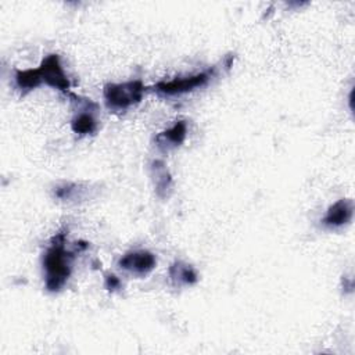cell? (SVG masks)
<instances>
[{"label": "cell", "instance_id": "6da1fadb", "mask_svg": "<svg viewBox=\"0 0 355 355\" xmlns=\"http://www.w3.org/2000/svg\"><path fill=\"white\" fill-rule=\"evenodd\" d=\"M73 254L65 250V233L60 232L51 240L43 257L46 272V288L51 293L60 291L71 275V261Z\"/></svg>", "mask_w": 355, "mask_h": 355}, {"label": "cell", "instance_id": "7a4b0ae2", "mask_svg": "<svg viewBox=\"0 0 355 355\" xmlns=\"http://www.w3.org/2000/svg\"><path fill=\"white\" fill-rule=\"evenodd\" d=\"M144 90L146 87L140 80L108 83L104 86V100L110 110L126 111L132 105L141 101Z\"/></svg>", "mask_w": 355, "mask_h": 355}, {"label": "cell", "instance_id": "3957f363", "mask_svg": "<svg viewBox=\"0 0 355 355\" xmlns=\"http://www.w3.org/2000/svg\"><path fill=\"white\" fill-rule=\"evenodd\" d=\"M214 68L204 71V72H198L190 76H184V78H175L172 80L168 82H158L154 87L159 94L164 96H179L187 92H191L197 87H201L204 85L208 83V80L212 78L214 75Z\"/></svg>", "mask_w": 355, "mask_h": 355}, {"label": "cell", "instance_id": "277c9868", "mask_svg": "<svg viewBox=\"0 0 355 355\" xmlns=\"http://www.w3.org/2000/svg\"><path fill=\"white\" fill-rule=\"evenodd\" d=\"M39 72L42 80L46 85L62 92H67L69 89V80L61 68L60 57L57 54H50L46 58H43L39 67Z\"/></svg>", "mask_w": 355, "mask_h": 355}, {"label": "cell", "instance_id": "5b68a950", "mask_svg": "<svg viewBox=\"0 0 355 355\" xmlns=\"http://www.w3.org/2000/svg\"><path fill=\"white\" fill-rule=\"evenodd\" d=\"M118 265L123 270H128V272H130L133 275L144 276V275H147L148 272H151L155 268L157 259H155L154 254H151L150 251L139 250V251L126 252L119 259Z\"/></svg>", "mask_w": 355, "mask_h": 355}, {"label": "cell", "instance_id": "8992f818", "mask_svg": "<svg viewBox=\"0 0 355 355\" xmlns=\"http://www.w3.org/2000/svg\"><path fill=\"white\" fill-rule=\"evenodd\" d=\"M354 214V207L351 200H338L329 207L322 223L327 227H340L351 222Z\"/></svg>", "mask_w": 355, "mask_h": 355}, {"label": "cell", "instance_id": "52a82bcc", "mask_svg": "<svg viewBox=\"0 0 355 355\" xmlns=\"http://www.w3.org/2000/svg\"><path fill=\"white\" fill-rule=\"evenodd\" d=\"M186 133H187V126L184 121H178L172 128L158 133L155 136V143L161 150H171L175 147H179L184 139H186Z\"/></svg>", "mask_w": 355, "mask_h": 355}, {"label": "cell", "instance_id": "ba28073f", "mask_svg": "<svg viewBox=\"0 0 355 355\" xmlns=\"http://www.w3.org/2000/svg\"><path fill=\"white\" fill-rule=\"evenodd\" d=\"M169 277H171L173 286H176V287L194 284L197 282V273L194 272V269L182 261H178L171 265Z\"/></svg>", "mask_w": 355, "mask_h": 355}, {"label": "cell", "instance_id": "9c48e42d", "mask_svg": "<svg viewBox=\"0 0 355 355\" xmlns=\"http://www.w3.org/2000/svg\"><path fill=\"white\" fill-rule=\"evenodd\" d=\"M42 76L39 72V68L36 69H24V71H15V83L18 89L22 92H29L36 89L42 83Z\"/></svg>", "mask_w": 355, "mask_h": 355}, {"label": "cell", "instance_id": "30bf717a", "mask_svg": "<svg viewBox=\"0 0 355 355\" xmlns=\"http://www.w3.org/2000/svg\"><path fill=\"white\" fill-rule=\"evenodd\" d=\"M71 128H72V130L75 133L92 135V133H94V130L97 128V122H96L93 114H90V112H80V114H78L72 119Z\"/></svg>", "mask_w": 355, "mask_h": 355}, {"label": "cell", "instance_id": "8fae6325", "mask_svg": "<svg viewBox=\"0 0 355 355\" xmlns=\"http://www.w3.org/2000/svg\"><path fill=\"white\" fill-rule=\"evenodd\" d=\"M153 169L155 171V187H157V193L161 194V190H168L171 189V176L166 172V169L164 168V164L161 161H155L153 162Z\"/></svg>", "mask_w": 355, "mask_h": 355}, {"label": "cell", "instance_id": "7c38bea8", "mask_svg": "<svg viewBox=\"0 0 355 355\" xmlns=\"http://www.w3.org/2000/svg\"><path fill=\"white\" fill-rule=\"evenodd\" d=\"M119 286H121V282H119V279H118L116 276L108 275V276L105 277V288L114 291V290L119 288Z\"/></svg>", "mask_w": 355, "mask_h": 355}]
</instances>
